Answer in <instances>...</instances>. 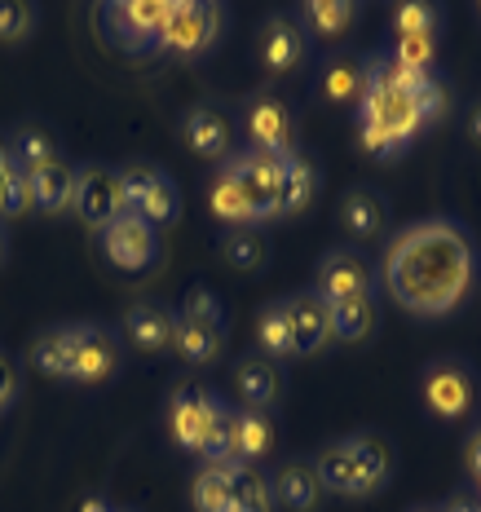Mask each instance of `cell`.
Returning a JSON list of instances; mask_svg holds the SVG:
<instances>
[{"instance_id": "obj_25", "label": "cell", "mask_w": 481, "mask_h": 512, "mask_svg": "<svg viewBox=\"0 0 481 512\" xmlns=\"http://www.w3.org/2000/svg\"><path fill=\"white\" fill-rule=\"evenodd\" d=\"M318 195V168L301 151L279 159V217H301Z\"/></svg>"}, {"instance_id": "obj_40", "label": "cell", "mask_w": 481, "mask_h": 512, "mask_svg": "<svg viewBox=\"0 0 481 512\" xmlns=\"http://www.w3.org/2000/svg\"><path fill=\"white\" fill-rule=\"evenodd\" d=\"M40 9L36 5H9L0 0V45H23V40L36 31Z\"/></svg>"}, {"instance_id": "obj_44", "label": "cell", "mask_w": 481, "mask_h": 512, "mask_svg": "<svg viewBox=\"0 0 481 512\" xmlns=\"http://www.w3.org/2000/svg\"><path fill=\"white\" fill-rule=\"evenodd\" d=\"M468 473H473V486H477V499H481V424L468 437Z\"/></svg>"}, {"instance_id": "obj_22", "label": "cell", "mask_w": 481, "mask_h": 512, "mask_svg": "<svg viewBox=\"0 0 481 512\" xmlns=\"http://www.w3.org/2000/svg\"><path fill=\"white\" fill-rule=\"evenodd\" d=\"M270 490H274V504H283L287 512H314L323 504V482L314 473V460H305V455H292V460L274 468Z\"/></svg>"}, {"instance_id": "obj_47", "label": "cell", "mask_w": 481, "mask_h": 512, "mask_svg": "<svg viewBox=\"0 0 481 512\" xmlns=\"http://www.w3.org/2000/svg\"><path fill=\"white\" fill-rule=\"evenodd\" d=\"M5 256H9V234H5V221H0V265H5Z\"/></svg>"}, {"instance_id": "obj_38", "label": "cell", "mask_w": 481, "mask_h": 512, "mask_svg": "<svg viewBox=\"0 0 481 512\" xmlns=\"http://www.w3.org/2000/svg\"><path fill=\"white\" fill-rule=\"evenodd\" d=\"M389 58L406 71H433L437 62V36H393Z\"/></svg>"}, {"instance_id": "obj_7", "label": "cell", "mask_w": 481, "mask_h": 512, "mask_svg": "<svg viewBox=\"0 0 481 512\" xmlns=\"http://www.w3.org/2000/svg\"><path fill=\"white\" fill-rule=\"evenodd\" d=\"M243 137H248V151L256 155H270V159H283L296 146V115L279 93L270 89H256L243 98Z\"/></svg>"}, {"instance_id": "obj_11", "label": "cell", "mask_w": 481, "mask_h": 512, "mask_svg": "<svg viewBox=\"0 0 481 512\" xmlns=\"http://www.w3.org/2000/svg\"><path fill=\"white\" fill-rule=\"evenodd\" d=\"M314 292L323 301H345V296H376L380 274L362 248H331L314 265Z\"/></svg>"}, {"instance_id": "obj_45", "label": "cell", "mask_w": 481, "mask_h": 512, "mask_svg": "<svg viewBox=\"0 0 481 512\" xmlns=\"http://www.w3.org/2000/svg\"><path fill=\"white\" fill-rule=\"evenodd\" d=\"M468 137H473V142L481 146V102L473 106V111H468Z\"/></svg>"}, {"instance_id": "obj_10", "label": "cell", "mask_w": 481, "mask_h": 512, "mask_svg": "<svg viewBox=\"0 0 481 512\" xmlns=\"http://www.w3.org/2000/svg\"><path fill=\"white\" fill-rule=\"evenodd\" d=\"M221 168L234 177V186H239L256 230H261L265 221H279V159L256 155V151H239V155H230Z\"/></svg>"}, {"instance_id": "obj_28", "label": "cell", "mask_w": 481, "mask_h": 512, "mask_svg": "<svg viewBox=\"0 0 481 512\" xmlns=\"http://www.w3.org/2000/svg\"><path fill=\"white\" fill-rule=\"evenodd\" d=\"M362 5L354 0H305L301 9H296V23H301L305 36H318V40H340L349 27L358 23Z\"/></svg>"}, {"instance_id": "obj_12", "label": "cell", "mask_w": 481, "mask_h": 512, "mask_svg": "<svg viewBox=\"0 0 481 512\" xmlns=\"http://www.w3.org/2000/svg\"><path fill=\"white\" fill-rule=\"evenodd\" d=\"M71 212L89 230H106L115 217H124V195H120V173L106 164H84L76 168V195H71Z\"/></svg>"}, {"instance_id": "obj_9", "label": "cell", "mask_w": 481, "mask_h": 512, "mask_svg": "<svg viewBox=\"0 0 481 512\" xmlns=\"http://www.w3.org/2000/svg\"><path fill=\"white\" fill-rule=\"evenodd\" d=\"M221 27H226V9H221V5H203V0H173V14H168L159 53L199 58V53H208L221 40Z\"/></svg>"}, {"instance_id": "obj_49", "label": "cell", "mask_w": 481, "mask_h": 512, "mask_svg": "<svg viewBox=\"0 0 481 512\" xmlns=\"http://www.w3.org/2000/svg\"><path fill=\"white\" fill-rule=\"evenodd\" d=\"M115 512H137V508H115Z\"/></svg>"}, {"instance_id": "obj_20", "label": "cell", "mask_w": 481, "mask_h": 512, "mask_svg": "<svg viewBox=\"0 0 481 512\" xmlns=\"http://www.w3.org/2000/svg\"><path fill=\"white\" fill-rule=\"evenodd\" d=\"M340 226L354 243H376L389 230V199L371 186H354L340 199Z\"/></svg>"}, {"instance_id": "obj_31", "label": "cell", "mask_w": 481, "mask_h": 512, "mask_svg": "<svg viewBox=\"0 0 481 512\" xmlns=\"http://www.w3.org/2000/svg\"><path fill=\"white\" fill-rule=\"evenodd\" d=\"M195 512H234V468L230 464H203L190 486Z\"/></svg>"}, {"instance_id": "obj_24", "label": "cell", "mask_w": 481, "mask_h": 512, "mask_svg": "<svg viewBox=\"0 0 481 512\" xmlns=\"http://www.w3.org/2000/svg\"><path fill=\"white\" fill-rule=\"evenodd\" d=\"M221 349H226V323H208V318L177 309V327H173L177 358H186L190 367H208V362L221 358Z\"/></svg>"}, {"instance_id": "obj_6", "label": "cell", "mask_w": 481, "mask_h": 512, "mask_svg": "<svg viewBox=\"0 0 481 512\" xmlns=\"http://www.w3.org/2000/svg\"><path fill=\"white\" fill-rule=\"evenodd\" d=\"M168 14H173V0H120V5H98L106 40H111L115 49H124L128 58L159 53Z\"/></svg>"}, {"instance_id": "obj_39", "label": "cell", "mask_w": 481, "mask_h": 512, "mask_svg": "<svg viewBox=\"0 0 481 512\" xmlns=\"http://www.w3.org/2000/svg\"><path fill=\"white\" fill-rule=\"evenodd\" d=\"M9 155H14V164L27 173V168L45 164L49 155H58V146H53V137L40 133V128H23V133H14V142H9Z\"/></svg>"}, {"instance_id": "obj_34", "label": "cell", "mask_w": 481, "mask_h": 512, "mask_svg": "<svg viewBox=\"0 0 481 512\" xmlns=\"http://www.w3.org/2000/svg\"><path fill=\"white\" fill-rule=\"evenodd\" d=\"M406 98H411L420 124H437V120H446V111H451V84L437 76V67H433V71H424V76L411 84Z\"/></svg>"}, {"instance_id": "obj_26", "label": "cell", "mask_w": 481, "mask_h": 512, "mask_svg": "<svg viewBox=\"0 0 481 512\" xmlns=\"http://www.w3.org/2000/svg\"><path fill=\"white\" fill-rule=\"evenodd\" d=\"M331 314V336L345 345H362L376 336L380 327V301L376 296H345V301H327Z\"/></svg>"}, {"instance_id": "obj_35", "label": "cell", "mask_w": 481, "mask_h": 512, "mask_svg": "<svg viewBox=\"0 0 481 512\" xmlns=\"http://www.w3.org/2000/svg\"><path fill=\"white\" fill-rule=\"evenodd\" d=\"M208 208H212V217L217 221H226L230 230H243V226H252V212L248 204H243V195H239V186H234V177L221 168L217 177H212V190H208Z\"/></svg>"}, {"instance_id": "obj_5", "label": "cell", "mask_w": 481, "mask_h": 512, "mask_svg": "<svg viewBox=\"0 0 481 512\" xmlns=\"http://www.w3.org/2000/svg\"><path fill=\"white\" fill-rule=\"evenodd\" d=\"M420 398L437 420H468L481 402V371L459 354H442L420 371Z\"/></svg>"}, {"instance_id": "obj_30", "label": "cell", "mask_w": 481, "mask_h": 512, "mask_svg": "<svg viewBox=\"0 0 481 512\" xmlns=\"http://www.w3.org/2000/svg\"><path fill=\"white\" fill-rule=\"evenodd\" d=\"M256 345L274 362L292 358V305H287V296L261 305V314H256Z\"/></svg>"}, {"instance_id": "obj_14", "label": "cell", "mask_w": 481, "mask_h": 512, "mask_svg": "<svg viewBox=\"0 0 481 512\" xmlns=\"http://www.w3.org/2000/svg\"><path fill=\"white\" fill-rule=\"evenodd\" d=\"M274 420L270 411H252V407H239L230 411V429H226V464L230 468H256L265 455H274Z\"/></svg>"}, {"instance_id": "obj_8", "label": "cell", "mask_w": 481, "mask_h": 512, "mask_svg": "<svg viewBox=\"0 0 481 512\" xmlns=\"http://www.w3.org/2000/svg\"><path fill=\"white\" fill-rule=\"evenodd\" d=\"M120 195L128 217H142L151 226H173L181 217V195L173 186V177L155 164H128L120 168Z\"/></svg>"}, {"instance_id": "obj_48", "label": "cell", "mask_w": 481, "mask_h": 512, "mask_svg": "<svg viewBox=\"0 0 481 512\" xmlns=\"http://www.w3.org/2000/svg\"><path fill=\"white\" fill-rule=\"evenodd\" d=\"M411 512H437V504L429 508V504H420V508H411Z\"/></svg>"}, {"instance_id": "obj_15", "label": "cell", "mask_w": 481, "mask_h": 512, "mask_svg": "<svg viewBox=\"0 0 481 512\" xmlns=\"http://www.w3.org/2000/svg\"><path fill=\"white\" fill-rule=\"evenodd\" d=\"M309 53V36L301 31L292 14H270L256 31V58H261L265 71L283 76V71H296Z\"/></svg>"}, {"instance_id": "obj_42", "label": "cell", "mask_w": 481, "mask_h": 512, "mask_svg": "<svg viewBox=\"0 0 481 512\" xmlns=\"http://www.w3.org/2000/svg\"><path fill=\"white\" fill-rule=\"evenodd\" d=\"M18 393H23V376H18V362L9 354H0V411L14 407Z\"/></svg>"}, {"instance_id": "obj_13", "label": "cell", "mask_w": 481, "mask_h": 512, "mask_svg": "<svg viewBox=\"0 0 481 512\" xmlns=\"http://www.w3.org/2000/svg\"><path fill=\"white\" fill-rule=\"evenodd\" d=\"M102 256L115 265V270H128V274H142L159 265V230L142 217H115L111 226L102 230Z\"/></svg>"}, {"instance_id": "obj_32", "label": "cell", "mask_w": 481, "mask_h": 512, "mask_svg": "<svg viewBox=\"0 0 481 512\" xmlns=\"http://www.w3.org/2000/svg\"><path fill=\"white\" fill-rule=\"evenodd\" d=\"M221 256H226V265L243 274H256L270 265V243H265V234L256 226H243V230H226L221 234Z\"/></svg>"}, {"instance_id": "obj_37", "label": "cell", "mask_w": 481, "mask_h": 512, "mask_svg": "<svg viewBox=\"0 0 481 512\" xmlns=\"http://www.w3.org/2000/svg\"><path fill=\"white\" fill-rule=\"evenodd\" d=\"M393 36H437V23H442V9L424 5V0H402V5L389 9Z\"/></svg>"}, {"instance_id": "obj_1", "label": "cell", "mask_w": 481, "mask_h": 512, "mask_svg": "<svg viewBox=\"0 0 481 512\" xmlns=\"http://www.w3.org/2000/svg\"><path fill=\"white\" fill-rule=\"evenodd\" d=\"M477 239L455 217L411 221L384 243L380 287L389 301L411 318H446L473 296L477 287Z\"/></svg>"}, {"instance_id": "obj_33", "label": "cell", "mask_w": 481, "mask_h": 512, "mask_svg": "<svg viewBox=\"0 0 481 512\" xmlns=\"http://www.w3.org/2000/svg\"><path fill=\"white\" fill-rule=\"evenodd\" d=\"M31 212V195H27V177L23 168L9 155V142L0 137V221H18Z\"/></svg>"}, {"instance_id": "obj_21", "label": "cell", "mask_w": 481, "mask_h": 512, "mask_svg": "<svg viewBox=\"0 0 481 512\" xmlns=\"http://www.w3.org/2000/svg\"><path fill=\"white\" fill-rule=\"evenodd\" d=\"M234 389H239L243 407H252V411L279 407V398H283L279 362L265 358V354H243L239 362H234Z\"/></svg>"}, {"instance_id": "obj_4", "label": "cell", "mask_w": 481, "mask_h": 512, "mask_svg": "<svg viewBox=\"0 0 481 512\" xmlns=\"http://www.w3.org/2000/svg\"><path fill=\"white\" fill-rule=\"evenodd\" d=\"M226 429H230V407L208 384L181 380L168 393V433H173L181 451L199 455L203 464H226Z\"/></svg>"}, {"instance_id": "obj_41", "label": "cell", "mask_w": 481, "mask_h": 512, "mask_svg": "<svg viewBox=\"0 0 481 512\" xmlns=\"http://www.w3.org/2000/svg\"><path fill=\"white\" fill-rule=\"evenodd\" d=\"M186 314H199V318H208V323H226V309H221V301L208 292V287H195V292L186 296Z\"/></svg>"}, {"instance_id": "obj_16", "label": "cell", "mask_w": 481, "mask_h": 512, "mask_svg": "<svg viewBox=\"0 0 481 512\" xmlns=\"http://www.w3.org/2000/svg\"><path fill=\"white\" fill-rule=\"evenodd\" d=\"M120 371V345L115 332L102 323H76V358H71V380L102 384Z\"/></svg>"}, {"instance_id": "obj_50", "label": "cell", "mask_w": 481, "mask_h": 512, "mask_svg": "<svg viewBox=\"0 0 481 512\" xmlns=\"http://www.w3.org/2000/svg\"><path fill=\"white\" fill-rule=\"evenodd\" d=\"M477 14H481V5H477Z\"/></svg>"}, {"instance_id": "obj_36", "label": "cell", "mask_w": 481, "mask_h": 512, "mask_svg": "<svg viewBox=\"0 0 481 512\" xmlns=\"http://www.w3.org/2000/svg\"><path fill=\"white\" fill-rule=\"evenodd\" d=\"M234 512H274V490L261 468H234Z\"/></svg>"}, {"instance_id": "obj_43", "label": "cell", "mask_w": 481, "mask_h": 512, "mask_svg": "<svg viewBox=\"0 0 481 512\" xmlns=\"http://www.w3.org/2000/svg\"><path fill=\"white\" fill-rule=\"evenodd\" d=\"M437 512H481V499L468 495V490H455V495H446L442 504H437Z\"/></svg>"}, {"instance_id": "obj_46", "label": "cell", "mask_w": 481, "mask_h": 512, "mask_svg": "<svg viewBox=\"0 0 481 512\" xmlns=\"http://www.w3.org/2000/svg\"><path fill=\"white\" fill-rule=\"evenodd\" d=\"M80 512H115V508L106 504V499H98V495H93V499H84V504H80Z\"/></svg>"}, {"instance_id": "obj_3", "label": "cell", "mask_w": 481, "mask_h": 512, "mask_svg": "<svg viewBox=\"0 0 481 512\" xmlns=\"http://www.w3.org/2000/svg\"><path fill=\"white\" fill-rule=\"evenodd\" d=\"M314 473L323 482V495L340 499H367L380 495L384 486L398 473V451L393 442L376 429H362L354 437H340V442H327L323 451L314 455Z\"/></svg>"}, {"instance_id": "obj_18", "label": "cell", "mask_w": 481, "mask_h": 512, "mask_svg": "<svg viewBox=\"0 0 481 512\" xmlns=\"http://www.w3.org/2000/svg\"><path fill=\"white\" fill-rule=\"evenodd\" d=\"M27 195H31V208L49 212V217H58V212H71V195H76V164L62 155H49L45 164L27 168Z\"/></svg>"}, {"instance_id": "obj_19", "label": "cell", "mask_w": 481, "mask_h": 512, "mask_svg": "<svg viewBox=\"0 0 481 512\" xmlns=\"http://www.w3.org/2000/svg\"><path fill=\"white\" fill-rule=\"evenodd\" d=\"M181 137L199 159H230V142H234V128L230 115L212 102H199L181 115Z\"/></svg>"}, {"instance_id": "obj_29", "label": "cell", "mask_w": 481, "mask_h": 512, "mask_svg": "<svg viewBox=\"0 0 481 512\" xmlns=\"http://www.w3.org/2000/svg\"><path fill=\"white\" fill-rule=\"evenodd\" d=\"M362 84H367V62L354 58V53H336V58H327L323 71H318V98L331 106L358 102Z\"/></svg>"}, {"instance_id": "obj_17", "label": "cell", "mask_w": 481, "mask_h": 512, "mask_svg": "<svg viewBox=\"0 0 481 512\" xmlns=\"http://www.w3.org/2000/svg\"><path fill=\"white\" fill-rule=\"evenodd\" d=\"M173 327H177V309H168L164 301H137L124 314V336L133 349L142 354H173Z\"/></svg>"}, {"instance_id": "obj_2", "label": "cell", "mask_w": 481, "mask_h": 512, "mask_svg": "<svg viewBox=\"0 0 481 512\" xmlns=\"http://www.w3.org/2000/svg\"><path fill=\"white\" fill-rule=\"evenodd\" d=\"M367 62V84L358 98V137L362 151L371 159H398L420 133V115H415L411 98L393 84L389 76V53H371Z\"/></svg>"}, {"instance_id": "obj_27", "label": "cell", "mask_w": 481, "mask_h": 512, "mask_svg": "<svg viewBox=\"0 0 481 512\" xmlns=\"http://www.w3.org/2000/svg\"><path fill=\"white\" fill-rule=\"evenodd\" d=\"M71 358H76V323L45 327L27 349V362L36 371H45L53 380H71Z\"/></svg>"}, {"instance_id": "obj_23", "label": "cell", "mask_w": 481, "mask_h": 512, "mask_svg": "<svg viewBox=\"0 0 481 512\" xmlns=\"http://www.w3.org/2000/svg\"><path fill=\"white\" fill-rule=\"evenodd\" d=\"M287 305H292V358H309V354H318L327 340H336L331 336L327 301L314 292V287L287 296Z\"/></svg>"}]
</instances>
